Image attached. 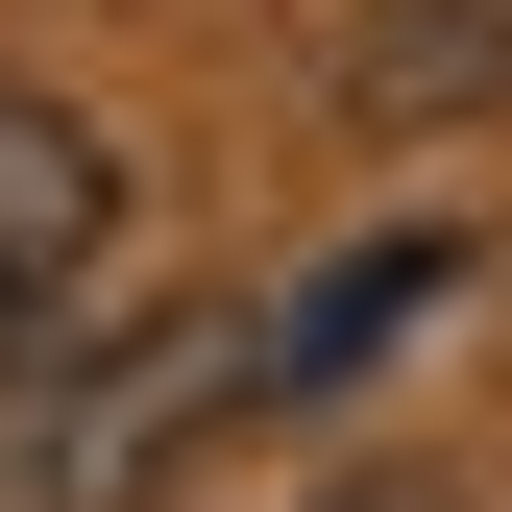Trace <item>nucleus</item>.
Returning a JSON list of instances; mask_svg holds the SVG:
<instances>
[{"label":"nucleus","mask_w":512,"mask_h":512,"mask_svg":"<svg viewBox=\"0 0 512 512\" xmlns=\"http://www.w3.org/2000/svg\"><path fill=\"white\" fill-rule=\"evenodd\" d=\"M269 391V317H98L0 366V512H147L196 439Z\"/></svg>","instance_id":"nucleus-1"},{"label":"nucleus","mask_w":512,"mask_h":512,"mask_svg":"<svg viewBox=\"0 0 512 512\" xmlns=\"http://www.w3.org/2000/svg\"><path fill=\"white\" fill-rule=\"evenodd\" d=\"M98 244H122V147H98L74 98H25V74H0V366H25V342H74Z\"/></svg>","instance_id":"nucleus-2"},{"label":"nucleus","mask_w":512,"mask_h":512,"mask_svg":"<svg viewBox=\"0 0 512 512\" xmlns=\"http://www.w3.org/2000/svg\"><path fill=\"white\" fill-rule=\"evenodd\" d=\"M342 98L366 122H488L512 98V0H366V25H342Z\"/></svg>","instance_id":"nucleus-3"},{"label":"nucleus","mask_w":512,"mask_h":512,"mask_svg":"<svg viewBox=\"0 0 512 512\" xmlns=\"http://www.w3.org/2000/svg\"><path fill=\"white\" fill-rule=\"evenodd\" d=\"M439 269H464L439 220H391V244H342V269H293V317H269V391H342V366L391 342V317H415Z\"/></svg>","instance_id":"nucleus-4"},{"label":"nucleus","mask_w":512,"mask_h":512,"mask_svg":"<svg viewBox=\"0 0 512 512\" xmlns=\"http://www.w3.org/2000/svg\"><path fill=\"white\" fill-rule=\"evenodd\" d=\"M317 512H464V488H415V464H391V488H317Z\"/></svg>","instance_id":"nucleus-5"}]
</instances>
